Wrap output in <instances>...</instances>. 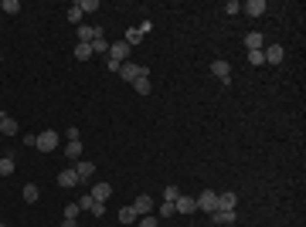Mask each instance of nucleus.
<instances>
[{
	"mask_svg": "<svg viewBox=\"0 0 306 227\" xmlns=\"http://www.w3.org/2000/svg\"><path fill=\"white\" fill-rule=\"evenodd\" d=\"M0 10H3V14H21V3H17V0H3Z\"/></svg>",
	"mask_w": 306,
	"mask_h": 227,
	"instance_id": "393cba45",
	"label": "nucleus"
},
{
	"mask_svg": "<svg viewBox=\"0 0 306 227\" xmlns=\"http://www.w3.org/2000/svg\"><path fill=\"white\" fill-rule=\"evenodd\" d=\"M106 58H109V61H116V65H126V58H130V44H126V41H112Z\"/></svg>",
	"mask_w": 306,
	"mask_h": 227,
	"instance_id": "f03ea898",
	"label": "nucleus"
},
{
	"mask_svg": "<svg viewBox=\"0 0 306 227\" xmlns=\"http://www.w3.org/2000/svg\"><path fill=\"white\" fill-rule=\"evenodd\" d=\"M245 14H248V17H262V14H265V0H248V3H245Z\"/></svg>",
	"mask_w": 306,
	"mask_h": 227,
	"instance_id": "2eb2a0df",
	"label": "nucleus"
},
{
	"mask_svg": "<svg viewBox=\"0 0 306 227\" xmlns=\"http://www.w3.org/2000/svg\"><path fill=\"white\" fill-rule=\"evenodd\" d=\"M65 156H68V159H82V143H68V146H65Z\"/></svg>",
	"mask_w": 306,
	"mask_h": 227,
	"instance_id": "4be33fe9",
	"label": "nucleus"
},
{
	"mask_svg": "<svg viewBox=\"0 0 306 227\" xmlns=\"http://www.w3.org/2000/svg\"><path fill=\"white\" fill-rule=\"evenodd\" d=\"M262 58H265V65H279V61L286 58V48H283V44H265Z\"/></svg>",
	"mask_w": 306,
	"mask_h": 227,
	"instance_id": "39448f33",
	"label": "nucleus"
},
{
	"mask_svg": "<svg viewBox=\"0 0 306 227\" xmlns=\"http://www.w3.org/2000/svg\"><path fill=\"white\" fill-rule=\"evenodd\" d=\"M194 200H197V210H208V214L218 210V193H215V190H204V193L194 197Z\"/></svg>",
	"mask_w": 306,
	"mask_h": 227,
	"instance_id": "20e7f679",
	"label": "nucleus"
},
{
	"mask_svg": "<svg viewBox=\"0 0 306 227\" xmlns=\"http://www.w3.org/2000/svg\"><path fill=\"white\" fill-rule=\"evenodd\" d=\"M174 214H177V210H174V204H170V200H163V204H160V221H167V217H174Z\"/></svg>",
	"mask_w": 306,
	"mask_h": 227,
	"instance_id": "a878e982",
	"label": "nucleus"
},
{
	"mask_svg": "<svg viewBox=\"0 0 306 227\" xmlns=\"http://www.w3.org/2000/svg\"><path fill=\"white\" fill-rule=\"evenodd\" d=\"M92 55H109V41L106 38H95L92 41Z\"/></svg>",
	"mask_w": 306,
	"mask_h": 227,
	"instance_id": "6ab92c4d",
	"label": "nucleus"
},
{
	"mask_svg": "<svg viewBox=\"0 0 306 227\" xmlns=\"http://www.w3.org/2000/svg\"><path fill=\"white\" fill-rule=\"evenodd\" d=\"M88 214H92V217H102V214H106V204H102V200H92Z\"/></svg>",
	"mask_w": 306,
	"mask_h": 227,
	"instance_id": "cd10ccee",
	"label": "nucleus"
},
{
	"mask_svg": "<svg viewBox=\"0 0 306 227\" xmlns=\"http://www.w3.org/2000/svg\"><path fill=\"white\" fill-rule=\"evenodd\" d=\"M78 10H82V14H92V10H99V0H82Z\"/></svg>",
	"mask_w": 306,
	"mask_h": 227,
	"instance_id": "bb28decb",
	"label": "nucleus"
},
{
	"mask_svg": "<svg viewBox=\"0 0 306 227\" xmlns=\"http://www.w3.org/2000/svg\"><path fill=\"white\" fill-rule=\"evenodd\" d=\"M109 197H112V187H109V183H95V187H92V200H102V204H106Z\"/></svg>",
	"mask_w": 306,
	"mask_h": 227,
	"instance_id": "4468645a",
	"label": "nucleus"
},
{
	"mask_svg": "<svg viewBox=\"0 0 306 227\" xmlns=\"http://www.w3.org/2000/svg\"><path fill=\"white\" fill-rule=\"evenodd\" d=\"M133 88H136V95H150V78H136Z\"/></svg>",
	"mask_w": 306,
	"mask_h": 227,
	"instance_id": "b1692460",
	"label": "nucleus"
},
{
	"mask_svg": "<svg viewBox=\"0 0 306 227\" xmlns=\"http://www.w3.org/2000/svg\"><path fill=\"white\" fill-rule=\"evenodd\" d=\"M55 146H58V132H55V129H44V132L38 136V146H34V150H41V152H55Z\"/></svg>",
	"mask_w": 306,
	"mask_h": 227,
	"instance_id": "7ed1b4c3",
	"label": "nucleus"
},
{
	"mask_svg": "<svg viewBox=\"0 0 306 227\" xmlns=\"http://www.w3.org/2000/svg\"><path fill=\"white\" fill-rule=\"evenodd\" d=\"M248 65H265V58H262V51H248Z\"/></svg>",
	"mask_w": 306,
	"mask_h": 227,
	"instance_id": "72a5a7b5",
	"label": "nucleus"
},
{
	"mask_svg": "<svg viewBox=\"0 0 306 227\" xmlns=\"http://www.w3.org/2000/svg\"><path fill=\"white\" fill-rule=\"evenodd\" d=\"M136 227H160V217L147 214V217H140V224H136Z\"/></svg>",
	"mask_w": 306,
	"mask_h": 227,
	"instance_id": "c85d7f7f",
	"label": "nucleus"
},
{
	"mask_svg": "<svg viewBox=\"0 0 306 227\" xmlns=\"http://www.w3.org/2000/svg\"><path fill=\"white\" fill-rule=\"evenodd\" d=\"M123 41H126V44H130V48H133V44H140V41H143V34H140V27H130V31H126V38H123Z\"/></svg>",
	"mask_w": 306,
	"mask_h": 227,
	"instance_id": "a211bd4d",
	"label": "nucleus"
},
{
	"mask_svg": "<svg viewBox=\"0 0 306 227\" xmlns=\"http://www.w3.org/2000/svg\"><path fill=\"white\" fill-rule=\"evenodd\" d=\"M10 173H14V152L0 156V176H10Z\"/></svg>",
	"mask_w": 306,
	"mask_h": 227,
	"instance_id": "f3484780",
	"label": "nucleus"
},
{
	"mask_svg": "<svg viewBox=\"0 0 306 227\" xmlns=\"http://www.w3.org/2000/svg\"><path fill=\"white\" fill-rule=\"evenodd\" d=\"M174 210H177V214H187V217H191V214L197 210V200H194V197H177V200H174Z\"/></svg>",
	"mask_w": 306,
	"mask_h": 227,
	"instance_id": "6e6552de",
	"label": "nucleus"
},
{
	"mask_svg": "<svg viewBox=\"0 0 306 227\" xmlns=\"http://www.w3.org/2000/svg\"><path fill=\"white\" fill-rule=\"evenodd\" d=\"M177 197H180V190H177V187H174V183H170V187H167V190H163V200H170V204H174V200H177Z\"/></svg>",
	"mask_w": 306,
	"mask_h": 227,
	"instance_id": "7c9ffc66",
	"label": "nucleus"
},
{
	"mask_svg": "<svg viewBox=\"0 0 306 227\" xmlns=\"http://www.w3.org/2000/svg\"><path fill=\"white\" fill-rule=\"evenodd\" d=\"M75 173H78V183H82V180H92V176H95V163H92V159H82L75 166Z\"/></svg>",
	"mask_w": 306,
	"mask_h": 227,
	"instance_id": "9b49d317",
	"label": "nucleus"
},
{
	"mask_svg": "<svg viewBox=\"0 0 306 227\" xmlns=\"http://www.w3.org/2000/svg\"><path fill=\"white\" fill-rule=\"evenodd\" d=\"M211 221H215V224H221V227H231L238 217H235V210H215V214H211Z\"/></svg>",
	"mask_w": 306,
	"mask_h": 227,
	"instance_id": "f8f14e48",
	"label": "nucleus"
},
{
	"mask_svg": "<svg viewBox=\"0 0 306 227\" xmlns=\"http://www.w3.org/2000/svg\"><path fill=\"white\" fill-rule=\"evenodd\" d=\"M119 224H136V210L133 207H123L119 210Z\"/></svg>",
	"mask_w": 306,
	"mask_h": 227,
	"instance_id": "412c9836",
	"label": "nucleus"
},
{
	"mask_svg": "<svg viewBox=\"0 0 306 227\" xmlns=\"http://www.w3.org/2000/svg\"><path fill=\"white\" fill-rule=\"evenodd\" d=\"M119 78H123V81L150 78V68H147V65H133V61H126V65H119Z\"/></svg>",
	"mask_w": 306,
	"mask_h": 227,
	"instance_id": "f257e3e1",
	"label": "nucleus"
},
{
	"mask_svg": "<svg viewBox=\"0 0 306 227\" xmlns=\"http://www.w3.org/2000/svg\"><path fill=\"white\" fill-rule=\"evenodd\" d=\"M235 204H238L235 193H218V210H235Z\"/></svg>",
	"mask_w": 306,
	"mask_h": 227,
	"instance_id": "dca6fc26",
	"label": "nucleus"
},
{
	"mask_svg": "<svg viewBox=\"0 0 306 227\" xmlns=\"http://www.w3.org/2000/svg\"><path fill=\"white\" fill-rule=\"evenodd\" d=\"M130 207L136 210V217H147V214H153V197H147V193H143V197H136Z\"/></svg>",
	"mask_w": 306,
	"mask_h": 227,
	"instance_id": "0eeeda50",
	"label": "nucleus"
},
{
	"mask_svg": "<svg viewBox=\"0 0 306 227\" xmlns=\"http://www.w3.org/2000/svg\"><path fill=\"white\" fill-rule=\"evenodd\" d=\"M225 14H228V17L241 14V3H238V0H228V3H225Z\"/></svg>",
	"mask_w": 306,
	"mask_h": 227,
	"instance_id": "c756f323",
	"label": "nucleus"
},
{
	"mask_svg": "<svg viewBox=\"0 0 306 227\" xmlns=\"http://www.w3.org/2000/svg\"><path fill=\"white\" fill-rule=\"evenodd\" d=\"M58 227H78V221H68V217H62V224Z\"/></svg>",
	"mask_w": 306,
	"mask_h": 227,
	"instance_id": "f704fd0d",
	"label": "nucleus"
},
{
	"mask_svg": "<svg viewBox=\"0 0 306 227\" xmlns=\"http://www.w3.org/2000/svg\"><path fill=\"white\" fill-rule=\"evenodd\" d=\"M38 197H41V190H38V183H27V187H24V200H27V204H34Z\"/></svg>",
	"mask_w": 306,
	"mask_h": 227,
	"instance_id": "aec40b11",
	"label": "nucleus"
},
{
	"mask_svg": "<svg viewBox=\"0 0 306 227\" xmlns=\"http://www.w3.org/2000/svg\"><path fill=\"white\" fill-rule=\"evenodd\" d=\"M78 214H82L78 204H68V207H65V217H68V221H78Z\"/></svg>",
	"mask_w": 306,
	"mask_h": 227,
	"instance_id": "2f4dec72",
	"label": "nucleus"
},
{
	"mask_svg": "<svg viewBox=\"0 0 306 227\" xmlns=\"http://www.w3.org/2000/svg\"><path fill=\"white\" fill-rule=\"evenodd\" d=\"M75 58L78 61H88L92 58V44H75Z\"/></svg>",
	"mask_w": 306,
	"mask_h": 227,
	"instance_id": "5701e85b",
	"label": "nucleus"
},
{
	"mask_svg": "<svg viewBox=\"0 0 306 227\" xmlns=\"http://www.w3.org/2000/svg\"><path fill=\"white\" fill-rule=\"evenodd\" d=\"M0 227H7V224H0Z\"/></svg>",
	"mask_w": 306,
	"mask_h": 227,
	"instance_id": "c9c22d12",
	"label": "nucleus"
},
{
	"mask_svg": "<svg viewBox=\"0 0 306 227\" xmlns=\"http://www.w3.org/2000/svg\"><path fill=\"white\" fill-rule=\"evenodd\" d=\"M211 75L218 78L221 85H231V65L228 61H215V65H211Z\"/></svg>",
	"mask_w": 306,
	"mask_h": 227,
	"instance_id": "423d86ee",
	"label": "nucleus"
},
{
	"mask_svg": "<svg viewBox=\"0 0 306 227\" xmlns=\"http://www.w3.org/2000/svg\"><path fill=\"white\" fill-rule=\"evenodd\" d=\"M68 20H72V24H82V10H78V3L75 7H68Z\"/></svg>",
	"mask_w": 306,
	"mask_h": 227,
	"instance_id": "473e14b6",
	"label": "nucleus"
},
{
	"mask_svg": "<svg viewBox=\"0 0 306 227\" xmlns=\"http://www.w3.org/2000/svg\"><path fill=\"white\" fill-rule=\"evenodd\" d=\"M0 136H17V119L0 115Z\"/></svg>",
	"mask_w": 306,
	"mask_h": 227,
	"instance_id": "ddd939ff",
	"label": "nucleus"
},
{
	"mask_svg": "<svg viewBox=\"0 0 306 227\" xmlns=\"http://www.w3.org/2000/svg\"><path fill=\"white\" fill-rule=\"evenodd\" d=\"M55 180H58V187H62V190H72V187H78V173H75V170H62Z\"/></svg>",
	"mask_w": 306,
	"mask_h": 227,
	"instance_id": "1a4fd4ad",
	"label": "nucleus"
},
{
	"mask_svg": "<svg viewBox=\"0 0 306 227\" xmlns=\"http://www.w3.org/2000/svg\"><path fill=\"white\" fill-rule=\"evenodd\" d=\"M245 48L248 51H265V34H259V31L245 34Z\"/></svg>",
	"mask_w": 306,
	"mask_h": 227,
	"instance_id": "9d476101",
	"label": "nucleus"
}]
</instances>
